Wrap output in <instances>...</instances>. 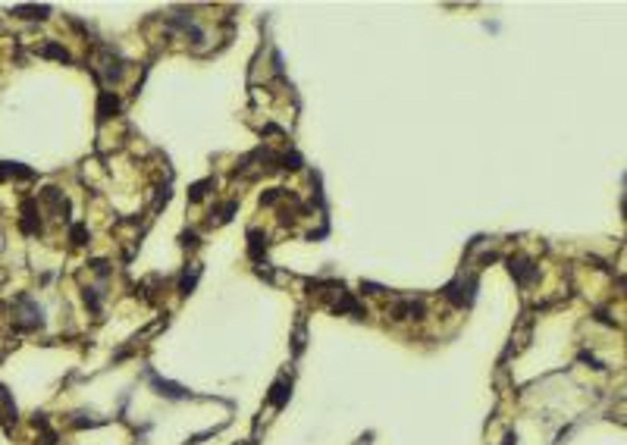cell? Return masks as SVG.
<instances>
[{
	"instance_id": "30bf717a",
	"label": "cell",
	"mask_w": 627,
	"mask_h": 445,
	"mask_svg": "<svg viewBox=\"0 0 627 445\" xmlns=\"http://www.w3.org/2000/svg\"><path fill=\"white\" fill-rule=\"evenodd\" d=\"M38 57H50V60H69V53H66V47H60L57 41H47V44H41L38 47Z\"/></svg>"
},
{
	"instance_id": "277c9868",
	"label": "cell",
	"mask_w": 627,
	"mask_h": 445,
	"mask_svg": "<svg viewBox=\"0 0 627 445\" xmlns=\"http://www.w3.org/2000/svg\"><path fill=\"white\" fill-rule=\"evenodd\" d=\"M119 110V98L113 94V91H101V98H98V119H110Z\"/></svg>"
},
{
	"instance_id": "ffe728a7",
	"label": "cell",
	"mask_w": 627,
	"mask_h": 445,
	"mask_svg": "<svg viewBox=\"0 0 627 445\" xmlns=\"http://www.w3.org/2000/svg\"><path fill=\"white\" fill-rule=\"evenodd\" d=\"M283 166H286V170H298L301 157H298V154H286V157H283Z\"/></svg>"
},
{
	"instance_id": "5bb4252c",
	"label": "cell",
	"mask_w": 627,
	"mask_h": 445,
	"mask_svg": "<svg viewBox=\"0 0 627 445\" xmlns=\"http://www.w3.org/2000/svg\"><path fill=\"white\" fill-rule=\"evenodd\" d=\"M198 276H201V267H195L192 273H182V282H179V292H182V295H189V292L195 289V282H198Z\"/></svg>"
},
{
	"instance_id": "3957f363",
	"label": "cell",
	"mask_w": 627,
	"mask_h": 445,
	"mask_svg": "<svg viewBox=\"0 0 627 445\" xmlns=\"http://www.w3.org/2000/svg\"><path fill=\"white\" fill-rule=\"evenodd\" d=\"M423 313H427L423 301H398V304L392 307V317H395V320H420Z\"/></svg>"
},
{
	"instance_id": "4fadbf2b",
	"label": "cell",
	"mask_w": 627,
	"mask_h": 445,
	"mask_svg": "<svg viewBox=\"0 0 627 445\" xmlns=\"http://www.w3.org/2000/svg\"><path fill=\"white\" fill-rule=\"evenodd\" d=\"M207 188H213V179H204V182H198V185H192V188H189V201H192V204H198L201 198L207 195Z\"/></svg>"
},
{
	"instance_id": "7a4b0ae2",
	"label": "cell",
	"mask_w": 627,
	"mask_h": 445,
	"mask_svg": "<svg viewBox=\"0 0 627 445\" xmlns=\"http://www.w3.org/2000/svg\"><path fill=\"white\" fill-rule=\"evenodd\" d=\"M508 270H511V276H514V282H521V285H530L533 279H537V273H540L537 267H533V261H530V257H524V254L511 257Z\"/></svg>"
},
{
	"instance_id": "44dd1931",
	"label": "cell",
	"mask_w": 627,
	"mask_h": 445,
	"mask_svg": "<svg viewBox=\"0 0 627 445\" xmlns=\"http://www.w3.org/2000/svg\"><path fill=\"white\" fill-rule=\"evenodd\" d=\"M514 442H518V436H514V433H508V436H505V442H502V445H514Z\"/></svg>"
},
{
	"instance_id": "5b68a950",
	"label": "cell",
	"mask_w": 627,
	"mask_h": 445,
	"mask_svg": "<svg viewBox=\"0 0 627 445\" xmlns=\"http://www.w3.org/2000/svg\"><path fill=\"white\" fill-rule=\"evenodd\" d=\"M333 310H348L355 320H364V317H367V307H361V304L355 301V295H348V292L339 295V301L333 304Z\"/></svg>"
},
{
	"instance_id": "9c48e42d",
	"label": "cell",
	"mask_w": 627,
	"mask_h": 445,
	"mask_svg": "<svg viewBox=\"0 0 627 445\" xmlns=\"http://www.w3.org/2000/svg\"><path fill=\"white\" fill-rule=\"evenodd\" d=\"M248 238H251L248 254L254 257V261H261V254H264V248H267V235H264L261 229H251V232H248Z\"/></svg>"
},
{
	"instance_id": "e0dca14e",
	"label": "cell",
	"mask_w": 627,
	"mask_h": 445,
	"mask_svg": "<svg viewBox=\"0 0 627 445\" xmlns=\"http://www.w3.org/2000/svg\"><path fill=\"white\" fill-rule=\"evenodd\" d=\"M179 245L189 248V251H195V248L201 245V238H198V232H182V235H179Z\"/></svg>"
},
{
	"instance_id": "7c38bea8",
	"label": "cell",
	"mask_w": 627,
	"mask_h": 445,
	"mask_svg": "<svg viewBox=\"0 0 627 445\" xmlns=\"http://www.w3.org/2000/svg\"><path fill=\"white\" fill-rule=\"evenodd\" d=\"M235 210H238V201H226V204H220L216 210H210V219L216 216V222H229Z\"/></svg>"
},
{
	"instance_id": "52a82bcc",
	"label": "cell",
	"mask_w": 627,
	"mask_h": 445,
	"mask_svg": "<svg viewBox=\"0 0 627 445\" xmlns=\"http://www.w3.org/2000/svg\"><path fill=\"white\" fill-rule=\"evenodd\" d=\"M289 395H292V383H289V379H276L273 389H270V404H273V407H283V404L289 401Z\"/></svg>"
},
{
	"instance_id": "2e32d148",
	"label": "cell",
	"mask_w": 627,
	"mask_h": 445,
	"mask_svg": "<svg viewBox=\"0 0 627 445\" xmlns=\"http://www.w3.org/2000/svg\"><path fill=\"white\" fill-rule=\"evenodd\" d=\"M98 292H101V289H85V292H82V295H85V304L95 310V313H101V295H98Z\"/></svg>"
},
{
	"instance_id": "d6986e66",
	"label": "cell",
	"mask_w": 627,
	"mask_h": 445,
	"mask_svg": "<svg viewBox=\"0 0 627 445\" xmlns=\"http://www.w3.org/2000/svg\"><path fill=\"white\" fill-rule=\"evenodd\" d=\"M91 270H95L101 279H107V276H110V264H107V261H91Z\"/></svg>"
},
{
	"instance_id": "ac0fdd59",
	"label": "cell",
	"mask_w": 627,
	"mask_h": 445,
	"mask_svg": "<svg viewBox=\"0 0 627 445\" xmlns=\"http://www.w3.org/2000/svg\"><path fill=\"white\" fill-rule=\"evenodd\" d=\"M279 198H283V192H279V188H270V192H264V195H261V207H273V204L279 201Z\"/></svg>"
},
{
	"instance_id": "8fae6325",
	"label": "cell",
	"mask_w": 627,
	"mask_h": 445,
	"mask_svg": "<svg viewBox=\"0 0 627 445\" xmlns=\"http://www.w3.org/2000/svg\"><path fill=\"white\" fill-rule=\"evenodd\" d=\"M16 16H22V19H47V13H50V7H16L13 10Z\"/></svg>"
},
{
	"instance_id": "7402d4cb",
	"label": "cell",
	"mask_w": 627,
	"mask_h": 445,
	"mask_svg": "<svg viewBox=\"0 0 627 445\" xmlns=\"http://www.w3.org/2000/svg\"><path fill=\"white\" fill-rule=\"evenodd\" d=\"M7 179V163H0V182Z\"/></svg>"
},
{
	"instance_id": "8992f818",
	"label": "cell",
	"mask_w": 627,
	"mask_h": 445,
	"mask_svg": "<svg viewBox=\"0 0 627 445\" xmlns=\"http://www.w3.org/2000/svg\"><path fill=\"white\" fill-rule=\"evenodd\" d=\"M22 232H41V219H38V210H35V201H25L22 204Z\"/></svg>"
},
{
	"instance_id": "ba28073f",
	"label": "cell",
	"mask_w": 627,
	"mask_h": 445,
	"mask_svg": "<svg viewBox=\"0 0 627 445\" xmlns=\"http://www.w3.org/2000/svg\"><path fill=\"white\" fill-rule=\"evenodd\" d=\"M151 379H154V389H157L160 395H167V398H185V395H189L185 389L176 386V383H167V379H160V376H151Z\"/></svg>"
},
{
	"instance_id": "9a60e30c",
	"label": "cell",
	"mask_w": 627,
	"mask_h": 445,
	"mask_svg": "<svg viewBox=\"0 0 627 445\" xmlns=\"http://www.w3.org/2000/svg\"><path fill=\"white\" fill-rule=\"evenodd\" d=\"M69 238H72V245H88V238H91V235H88V229L82 226V222H76V226L69 229Z\"/></svg>"
},
{
	"instance_id": "6da1fadb",
	"label": "cell",
	"mask_w": 627,
	"mask_h": 445,
	"mask_svg": "<svg viewBox=\"0 0 627 445\" xmlns=\"http://www.w3.org/2000/svg\"><path fill=\"white\" fill-rule=\"evenodd\" d=\"M474 292H477V276H458L455 282L446 285V298L455 304V307H471L474 304Z\"/></svg>"
}]
</instances>
